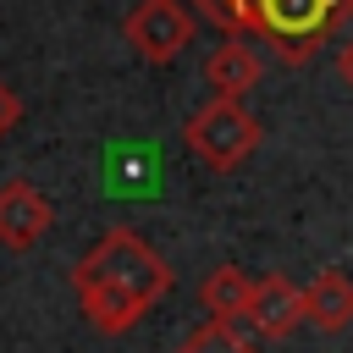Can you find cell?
I'll list each match as a JSON object with an SVG mask.
<instances>
[{"label": "cell", "mask_w": 353, "mask_h": 353, "mask_svg": "<svg viewBox=\"0 0 353 353\" xmlns=\"http://www.w3.org/2000/svg\"><path fill=\"white\" fill-rule=\"evenodd\" d=\"M22 121V99H17V88L0 77V143H6V132Z\"/></svg>", "instance_id": "12"}, {"label": "cell", "mask_w": 353, "mask_h": 353, "mask_svg": "<svg viewBox=\"0 0 353 353\" xmlns=\"http://www.w3.org/2000/svg\"><path fill=\"white\" fill-rule=\"evenodd\" d=\"M347 22H353V0H254L248 6V39L270 44L281 66H309Z\"/></svg>", "instance_id": "2"}, {"label": "cell", "mask_w": 353, "mask_h": 353, "mask_svg": "<svg viewBox=\"0 0 353 353\" xmlns=\"http://www.w3.org/2000/svg\"><path fill=\"white\" fill-rule=\"evenodd\" d=\"M303 325L336 336L353 325V276L347 270H320L303 281Z\"/></svg>", "instance_id": "7"}, {"label": "cell", "mask_w": 353, "mask_h": 353, "mask_svg": "<svg viewBox=\"0 0 353 353\" xmlns=\"http://www.w3.org/2000/svg\"><path fill=\"white\" fill-rule=\"evenodd\" d=\"M193 17H204V22H215L221 33H232V39H248V6L254 0H182Z\"/></svg>", "instance_id": "11"}, {"label": "cell", "mask_w": 353, "mask_h": 353, "mask_svg": "<svg viewBox=\"0 0 353 353\" xmlns=\"http://www.w3.org/2000/svg\"><path fill=\"white\" fill-rule=\"evenodd\" d=\"M176 353H259V342H254V336H243V325L204 320V325H193V331L176 342Z\"/></svg>", "instance_id": "10"}, {"label": "cell", "mask_w": 353, "mask_h": 353, "mask_svg": "<svg viewBox=\"0 0 353 353\" xmlns=\"http://www.w3.org/2000/svg\"><path fill=\"white\" fill-rule=\"evenodd\" d=\"M243 320H248L254 336H265V342L292 336V331L303 325V287L287 281L281 270L254 276V292H248V314H243Z\"/></svg>", "instance_id": "6"}, {"label": "cell", "mask_w": 353, "mask_h": 353, "mask_svg": "<svg viewBox=\"0 0 353 353\" xmlns=\"http://www.w3.org/2000/svg\"><path fill=\"white\" fill-rule=\"evenodd\" d=\"M336 72H342V83L353 88V39H347V44L336 50Z\"/></svg>", "instance_id": "13"}, {"label": "cell", "mask_w": 353, "mask_h": 353, "mask_svg": "<svg viewBox=\"0 0 353 353\" xmlns=\"http://www.w3.org/2000/svg\"><path fill=\"white\" fill-rule=\"evenodd\" d=\"M176 287V270L165 254H154L132 226H110L77 265H72V292L83 320L99 336H127L165 292Z\"/></svg>", "instance_id": "1"}, {"label": "cell", "mask_w": 353, "mask_h": 353, "mask_svg": "<svg viewBox=\"0 0 353 353\" xmlns=\"http://www.w3.org/2000/svg\"><path fill=\"white\" fill-rule=\"evenodd\" d=\"M248 292H254V276H243V265H215L199 287V303L210 309V320L221 325H243L248 314Z\"/></svg>", "instance_id": "9"}, {"label": "cell", "mask_w": 353, "mask_h": 353, "mask_svg": "<svg viewBox=\"0 0 353 353\" xmlns=\"http://www.w3.org/2000/svg\"><path fill=\"white\" fill-rule=\"evenodd\" d=\"M50 226H55V204L33 182H22V176L0 182V248L28 254V248H39L50 237Z\"/></svg>", "instance_id": "5"}, {"label": "cell", "mask_w": 353, "mask_h": 353, "mask_svg": "<svg viewBox=\"0 0 353 353\" xmlns=\"http://www.w3.org/2000/svg\"><path fill=\"white\" fill-rule=\"evenodd\" d=\"M204 77H210L215 99H243L248 88H259L265 61H259V50H254L248 39H226V44L204 61Z\"/></svg>", "instance_id": "8"}, {"label": "cell", "mask_w": 353, "mask_h": 353, "mask_svg": "<svg viewBox=\"0 0 353 353\" xmlns=\"http://www.w3.org/2000/svg\"><path fill=\"white\" fill-rule=\"evenodd\" d=\"M182 143L210 171H237L265 143V127H259L254 110H243V99H210L182 121Z\"/></svg>", "instance_id": "3"}, {"label": "cell", "mask_w": 353, "mask_h": 353, "mask_svg": "<svg viewBox=\"0 0 353 353\" xmlns=\"http://www.w3.org/2000/svg\"><path fill=\"white\" fill-rule=\"evenodd\" d=\"M193 28H199V17H193L182 0H138V6L121 17V39H127L132 55L149 61V66H171V61L193 44Z\"/></svg>", "instance_id": "4"}]
</instances>
